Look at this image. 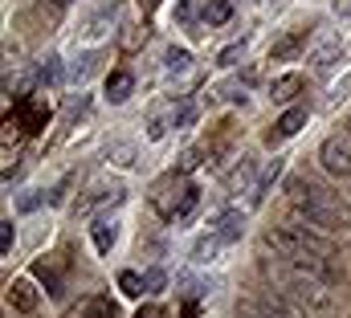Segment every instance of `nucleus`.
I'll list each match as a JSON object with an SVG mask.
<instances>
[{
    "mask_svg": "<svg viewBox=\"0 0 351 318\" xmlns=\"http://www.w3.org/2000/svg\"><path fill=\"white\" fill-rule=\"evenodd\" d=\"M262 245H265V249H274L282 261H290V265L306 269L311 278H323V282H335V278H339V273H335V265H331L335 249L319 237L315 229H306V221H294V225L265 229V233H262Z\"/></svg>",
    "mask_w": 351,
    "mask_h": 318,
    "instance_id": "nucleus-1",
    "label": "nucleus"
},
{
    "mask_svg": "<svg viewBox=\"0 0 351 318\" xmlns=\"http://www.w3.org/2000/svg\"><path fill=\"white\" fill-rule=\"evenodd\" d=\"M286 192H290L294 221H306L323 233H351V204L339 192H327L323 184H315L306 175H294Z\"/></svg>",
    "mask_w": 351,
    "mask_h": 318,
    "instance_id": "nucleus-2",
    "label": "nucleus"
},
{
    "mask_svg": "<svg viewBox=\"0 0 351 318\" xmlns=\"http://www.w3.org/2000/svg\"><path fill=\"white\" fill-rule=\"evenodd\" d=\"M319 159L331 175L351 180V135H327L323 147H319Z\"/></svg>",
    "mask_w": 351,
    "mask_h": 318,
    "instance_id": "nucleus-3",
    "label": "nucleus"
},
{
    "mask_svg": "<svg viewBox=\"0 0 351 318\" xmlns=\"http://www.w3.org/2000/svg\"><path fill=\"white\" fill-rule=\"evenodd\" d=\"M16 127L21 131H29V135H37V131H45L49 127V102L45 98H37V94H25V98H16Z\"/></svg>",
    "mask_w": 351,
    "mask_h": 318,
    "instance_id": "nucleus-4",
    "label": "nucleus"
},
{
    "mask_svg": "<svg viewBox=\"0 0 351 318\" xmlns=\"http://www.w3.org/2000/svg\"><path fill=\"white\" fill-rule=\"evenodd\" d=\"M127 192H123V184L119 180H110V184H94L86 196H78V204H74V217H94L98 208H106V204H119Z\"/></svg>",
    "mask_w": 351,
    "mask_h": 318,
    "instance_id": "nucleus-5",
    "label": "nucleus"
},
{
    "mask_svg": "<svg viewBox=\"0 0 351 318\" xmlns=\"http://www.w3.org/2000/svg\"><path fill=\"white\" fill-rule=\"evenodd\" d=\"M119 21V4H102L98 12H90L86 21L78 25V41L82 45H94V41H102L106 33H110V25Z\"/></svg>",
    "mask_w": 351,
    "mask_h": 318,
    "instance_id": "nucleus-6",
    "label": "nucleus"
},
{
    "mask_svg": "<svg viewBox=\"0 0 351 318\" xmlns=\"http://www.w3.org/2000/svg\"><path fill=\"white\" fill-rule=\"evenodd\" d=\"M258 188V159H241L229 175H225V196H241V192H254Z\"/></svg>",
    "mask_w": 351,
    "mask_h": 318,
    "instance_id": "nucleus-7",
    "label": "nucleus"
},
{
    "mask_svg": "<svg viewBox=\"0 0 351 318\" xmlns=\"http://www.w3.org/2000/svg\"><path fill=\"white\" fill-rule=\"evenodd\" d=\"M306 37H311V29H290L286 37H278V41L269 45V62H290V58H298L302 45H306Z\"/></svg>",
    "mask_w": 351,
    "mask_h": 318,
    "instance_id": "nucleus-8",
    "label": "nucleus"
},
{
    "mask_svg": "<svg viewBox=\"0 0 351 318\" xmlns=\"http://www.w3.org/2000/svg\"><path fill=\"white\" fill-rule=\"evenodd\" d=\"M306 106H290L278 123H274V131H269V143H282V139H290V135H298L302 127H306Z\"/></svg>",
    "mask_w": 351,
    "mask_h": 318,
    "instance_id": "nucleus-9",
    "label": "nucleus"
},
{
    "mask_svg": "<svg viewBox=\"0 0 351 318\" xmlns=\"http://www.w3.org/2000/svg\"><path fill=\"white\" fill-rule=\"evenodd\" d=\"M33 78H37L41 90H45V86L53 90V86H62V82L70 78V70H62V58H58V53H49V58H41V62L33 66Z\"/></svg>",
    "mask_w": 351,
    "mask_h": 318,
    "instance_id": "nucleus-10",
    "label": "nucleus"
},
{
    "mask_svg": "<svg viewBox=\"0 0 351 318\" xmlns=\"http://www.w3.org/2000/svg\"><path fill=\"white\" fill-rule=\"evenodd\" d=\"M90 241H94V249H98L102 257H110V249H114V241H119V221H110V217H94V225H90Z\"/></svg>",
    "mask_w": 351,
    "mask_h": 318,
    "instance_id": "nucleus-11",
    "label": "nucleus"
},
{
    "mask_svg": "<svg viewBox=\"0 0 351 318\" xmlns=\"http://www.w3.org/2000/svg\"><path fill=\"white\" fill-rule=\"evenodd\" d=\"M225 245H229V241L221 237L217 229H208L204 237L192 241V265H208V261H213V257H217V253H221Z\"/></svg>",
    "mask_w": 351,
    "mask_h": 318,
    "instance_id": "nucleus-12",
    "label": "nucleus"
},
{
    "mask_svg": "<svg viewBox=\"0 0 351 318\" xmlns=\"http://www.w3.org/2000/svg\"><path fill=\"white\" fill-rule=\"evenodd\" d=\"M131 94H135V74H131V70H114V74L106 78V102L119 106V102H127Z\"/></svg>",
    "mask_w": 351,
    "mask_h": 318,
    "instance_id": "nucleus-13",
    "label": "nucleus"
},
{
    "mask_svg": "<svg viewBox=\"0 0 351 318\" xmlns=\"http://www.w3.org/2000/svg\"><path fill=\"white\" fill-rule=\"evenodd\" d=\"M8 306H12V310H25V315L37 306V290H33L29 278H16V282L8 286Z\"/></svg>",
    "mask_w": 351,
    "mask_h": 318,
    "instance_id": "nucleus-14",
    "label": "nucleus"
},
{
    "mask_svg": "<svg viewBox=\"0 0 351 318\" xmlns=\"http://www.w3.org/2000/svg\"><path fill=\"white\" fill-rule=\"evenodd\" d=\"M298 90H302V78H298V74H282V78L269 82V102L286 106V102H294V98H298Z\"/></svg>",
    "mask_w": 351,
    "mask_h": 318,
    "instance_id": "nucleus-15",
    "label": "nucleus"
},
{
    "mask_svg": "<svg viewBox=\"0 0 351 318\" xmlns=\"http://www.w3.org/2000/svg\"><path fill=\"white\" fill-rule=\"evenodd\" d=\"M339 58H343V41H327L323 49L311 53V70H315V74H331Z\"/></svg>",
    "mask_w": 351,
    "mask_h": 318,
    "instance_id": "nucleus-16",
    "label": "nucleus"
},
{
    "mask_svg": "<svg viewBox=\"0 0 351 318\" xmlns=\"http://www.w3.org/2000/svg\"><path fill=\"white\" fill-rule=\"evenodd\" d=\"M282 163H286V159H269V163H265L262 167V175H258V188H254V192H250V204H262L265 196H269V188H274V180H278V175H282Z\"/></svg>",
    "mask_w": 351,
    "mask_h": 318,
    "instance_id": "nucleus-17",
    "label": "nucleus"
},
{
    "mask_svg": "<svg viewBox=\"0 0 351 318\" xmlns=\"http://www.w3.org/2000/svg\"><path fill=\"white\" fill-rule=\"evenodd\" d=\"M184 70H192V53L184 45H168L164 49V74H184Z\"/></svg>",
    "mask_w": 351,
    "mask_h": 318,
    "instance_id": "nucleus-18",
    "label": "nucleus"
},
{
    "mask_svg": "<svg viewBox=\"0 0 351 318\" xmlns=\"http://www.w3.org/2000/svg\"><path fill=\"white\" fill-rule=\"evenodd\" d=\"M241 225H245V217H241V212H237V208H233V212H221V217H217V225H213V229H217V233H221V237L229 241V245H233V241L241 237Z\"/></svg>",
    "mask_w": 351,
    "mask_h": 318,
    "instance_id": "nucleus-19",
    "label": "nucleus"
},
{
    "mask_svg": "<svg viewBox=\"0 0 351 318\" xmlns=\"http://www.w3.org/2000/svg\"><path fill=\"white\" fill-rule=\"evenodd\" d=\"M229 16H233V0H208V4H204V16H200V21H204L208 29H217V25H225Z\"/></svg>",
    "mask_w": 351,
    "mask_h": 318,
    "instance_id": "nucleus-20",
    "label": "nucleus"
},
{
    "mask_svg": "<svg viewBox=\"0 0 351 318\" xmlns=\"http://www.w3.org/2000/svg\"><path fill=\"white\" fill-rule=\"evenodd\" d=\"M119 290H123L127 298H143V294H147V286H143V273H135V269H123V273H119Z\"/></svg>",
    "mask_w": 351,
    "mask_h": 318,
    "instance_id": "nucleus-21",
    "label": "nucleus"
},
{
    "mask_svg": "<svg viewBox=\"0 0 351 318\" xmlns=\"http://www.w3.org/2000/svg\"><path fill=\"white\" fill-rule=\"evenodd\" d=\"M86 318H114V302L106 294H94L86 298Z\"/></svg>",
    "mask_w": 351,
    "mask_h": 318,
    "instance_id": "nucleus-22",
    "label": "nucleus"
},
{
    "mask_svg": "<svg viewBox=\"0 0 351 318\" xmlns=\"http://www.w3.org/2000/svg\"><path fill=\"white\" fill-rule=\"evenodd\" d=\"M196 114H200V106H196V102H184L180 110H172V127H176V131L192 127V123H196Z\"/></svg>",
    "mask_w": 351,
    "mask_h": 318,
    "instance_id": "nucleus-23",
    "label": "nucleus"
},
{
    "mask_svg": "<svg viewBox=\"0 0 351 318\" xmlns=\"http://www.w3.org/2000/svg\"><path fill=\"white\" fill-rule=\"evenodd\" d=\"M147 41V25H127V33H123V49L131 53V49H139Z\"/></svg>",
    "mask_w": 351,
    "mask_h": 318,
    "instance_id": "nucleus-24",
    "label": "nucleus"
},
{
    "mask_svg": "<svg viewBox=\"0 0 351 318\" xmlns=\"http://www.w3.org/2000/svg\"><path fill=\"white\" fill-rule=\"evenodd\" d=\"M245 45H250V41H245V37H241V41H233V45H225V49H221V58H217V62H221V66H237V62H241V58H245Z\"/></svg>",
    "mask_w": 351,
    "mask_h": 318,
    "instance_id": "nucleus-25",
    "label": "nucleus"
},
{
    "mask_svg": "<svg viewBox=\"0 0 351 318\" xmlns=\"http://www.w3.org/2000/svg\"><path fill=\"white\" fill-rule=\"evenodd\" d=\"M143 286H147V294H164V286H168V273H164L160 265H152V269L143 273Z\"/></svg>",
    "mask_w": 351,
    "mask_h": 318,
    "instance_id": "nucleus-26",
    "label": "nucleus"
},
{
    "mask_svg": "<svg viewBox=\"0 0 351 318\" xmlns=\"http://www.w3.org/2000/svg\"><path fill=\"white\" fill-rule=\"evenodd\" d=\"M351 98V74H343V78L331 86V94H327V106H339V102H348Z\"/></svg>",
    "mask_w": 351,
    "mask_h": 318,
    "instance_id": "nucleus-27",
    "label": "nucleus"
},
{
    "mask_svg": "<svg viewBox=\"0 0 351 318\" xmlns=\"http://www.w3.org/2000/svg\"><path fill=\"white\" fill-rule=\"evenodd\" d=\"M90 70H94V53H82V58L70 66V82H86Z\"/></svg>",
    "mask_w": 351,
    "mask_h": 318,
    "instance_id": "nucleus-28",
    "label": "nucleus"
},
{
    "mask_svg": "<svg viewBox=\"0 0 351 318\" xmlns=\"http://www.w3.org/2000/svg\"><path fill=\"white\" fill-rule=\"evenodd\" d=\"M90 110V98L86 94H74L70 102H66V119H78V114H86Z\"/></svg>",
    "mask_w": 351,
    "mask_h": 318,
    "instance_id": "nucleus-29",
    "label": "nucleus"
},
{
    "mask_svg": "<svg viewBox=\"0 0 351 318\" xmlns=\"http://www.w3.org/2000/svg\"><path fill=\"white\" fill-rule=\"evenodd\" d=\"M0 253H12V221H0Z\"/></svg>",
    "mask_w": 351,
    "mask_h": 318,
    "instance_id": "nucleus-30",
    "label": "nucleus"
},
{
    "mask_svg": "<svg viewBox=\"0 0 351 318\" xmlns=\"http://www.w3.org/2000/svg\"><path fill=\"white\" fill-rule=\"evenodd\" d=\"M41 200H45L41 192H29V196H21V200H16V208H21V212H33V208H37Z\"/></svg>",
    "mask_w": 351,
    "mask_h": 318,
    "instance_id": "nucleus-31",
    "label": "nucleus"
},
{
    "mask_svg": "<svg viewBox=\"0 0 351 318\" xmlns=\"http://www.w3.org/2000/svg\"><path fill=\"white\" fill-rule=\"evenodd\" d=\"M164 131H168V119H152L147 123V139H164Z\"/></svg>",
    "mask_w": 351,
    "mask_h": 318,
    "instance_id": "nucleus-32",
    "label": "nucleus"
},
{
    "mask_svg": "<svg viewBox=\"0 0 351 318\" xmlns=\"http://www.w3.org/2000/svg\"><path fill=\"white\" fill-rule=\"evenodd\" d=\"M192 8H196V0H180V8H176V16H180V21H192Z\"/></svg>",
    "mask_w": 351,
    "mask_h": 318,
    "instance_id": "nucleus-33",
    "label": "nucleus"
},
{
    "mask_svg": "<svg viewBox=\"0 0 351 318\" xmlns=\"http://www.w3.org/2000/svg\"><path fill=\"white\" fill-rule=\"evenodd\" d=\"M335 16L339 21H351V0H335Z\"/></svg>",
    "mask_w": 351,
    "mask_h": 318,
    "instance_id": "nucleus-34",
    "label": "nucleus"
},
{
    "mask_svg": "<svg viewBox=\"0 0 351 318\" xmlns=\"http://www.w3.org/2000/svg\"><path fill=\"white\" fill-rule=\"evenodd\" d=\"M135 318H168V315H164L160 306H143V310H139V315H135Z\"/></svg>",
    "mask_w": 351,
    "mask_h": 318,
    "instance_id": "nucleus-35",
    "label": "nucleus"
},
{
    "mask_svg": "<svg viewBox=\"0 0 351 318\" xmlns=\"http://www.w3.org/2000/svg\"><path fill=\"white\" fill-rule=\"evenodd\" d=\"M156 4H160V0H139V8H143V12H152Z\"/></svg>",
    "mask_w": 351,
    "mask_h": 318,
    "instance_id": "nucleus-36",
    "label": "nucleus"
},
{
    "mask_svg": "<svg viewBox=\"0 0 351 318\" xmlns=\"http://www.w3.org/2000/svg\"><path fill=\"white\" fill-rule=\"evenodd\" d=\"M49 4H58V8H62V4H70V0H49Z\"/></svg>",
    "mask_w": 351,
    "mask_h": 318,
    "instance_id": "nucleus-37",
    "label": "nucleus"
},
{
    "mask_svg": "<svg viewBox=\"0 0 351 318\" xmlns=\"http://www.w3.org/2000/svg\"><path fill=\"white\" fill-rule=\"evenodd\" d=\"M348 135H351V123H348Z\"/></svg>",
    "mask_w": 351,
    "mask_h": 318,
    "instance_id": "nucleus-38",
    "label": "nucleus"
}]
</instances>
